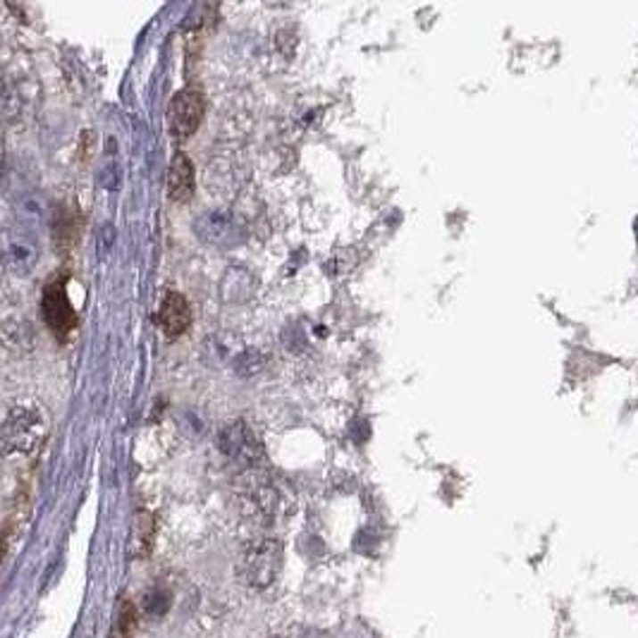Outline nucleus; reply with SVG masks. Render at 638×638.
<instances>
[{"label": "nucleus", "mask_w": 638, "mask_h": 638, "mask_svg": "<svg viewBox=\"0 0 638 638\" xmlns=\"http://www.w3.org/2000/svg\"><path fill=\"white\" fill-rule=\"evenodd\" d=\"M273 638H275V636H273Z\"/></svg>", "instance_id": "1a4fd4ad"}, {"label": "nucleus", "mask_w": 638, "mask_h": 638, "mask_svg": "<svg viewBox=\"0 0 638 638\" xmlns=\"http://www.w3.org/2000/svg\"><path fill=\"white\" fill-rule=\"evenodd\" d=\"M3 557H5V538H0V564H3Z\"/></svg>", "instance_id": "6e6552de"}, {"label": "nucleus", "mask_w": 638, "mask_h": 638, "mask_svg": "<svg viewBox=\"0 0 638 638\" xmlns=\"http://www.w3.org/2000/svg\"><path fill=\"white\" fill-rule=\"evenodd\" d=\"M168 194L178 203H185L194 196V165L185 153L172 158L170 172H168Z\"/></svg>", "instance_id": "39448f33"}, {"label": "nucleus", "mask_w": 638, "mask_h": 638, "mask_svg": "<svg viewBox=\"0 0 638 638\" xmlns=\"http://www.w3.org/2000/svg\"><path fill=\"white\" fill-rule=\"evenodd\" d=\"M203 96L196 89L179 91L178 96L172 98L170 111H168V120H170V132L175 137H189L196 132V127L203 120Z\"/></svg>", "instance_id": "f03ea898"}, {"label": "nucleus", "mask_w": 638, "mask_h": 638, "mask_svg": "<svg viewBox=\"0 0 638 638\" xmlns=\"http://www.w3.org/2000/svg\"><path fill=\"white\" fill-rule=\"evenodd\" d=\"M118 626H120V634H122L125 638L137 629V609H134V605L129 601L122 602V608H120Z\"/></svg>", "instance_id": "0eeeda50"}, {"label": "nucleus", "mask_w": 638, "mask_h": 638, "mask_svg": "<svg viewBox=\"0 0 638 638\" xmlns=\"http://www.w3.org/2000/svg\"><path fill=\"white\" fill-rule=\"evenodd\" d=\"M146 612L153 617H161L168 612V608H170V593H165V591H156V593H149L146 595Z\"/></svg>", "instance_id": "423d86ee"}, {"label": "nucleus", "mask_w": 638, "mask_h": 638, "mask_svg": "<svg viewBox=\"0 0 638 638\" xmlns=\"http://www.w3.org/2000/svg\"><path fill=\"white\" fill-rule=\"evenodd\" d=\"M280 543L266 538V541L256 543L246 550L244 557H242V567H239V576L252 588H268L280 572Z\"/></svg>", "instance_id": "f257e3e1"}, {"label": "nucleus", "mask_w": 638, "mask_h": 638, "mask_svg": "<svg viewBox=\"0 0 638 638\" xmlns=\"http://www.w3.org/2000/svg\"><path fill=\"white\" fill-rule=\"evenodd\" d=\"M158 323L168 337H179L192 326V309L179 292H168L158 311Z\"/></svg>", "instance_id": "20e7f679"}, {"label": "nucleus", "mask_w": 638, "mask_h": 638, "mask_svg": "<svg viewBox=\"0 0 638 638\" xmlns=\"http://www.w3.org/2000/svg\"><path fill=\"white\" fill-rule=\"evenodd\" d=\"M44 319L53 333L60 335V337H65V335L77 326L75 309H72V306H70V302H67L65 282L62 280L51 282V285L46 287Z\"/></svg>", "instance_id": "7ed1b4c3"}]
</instances>
